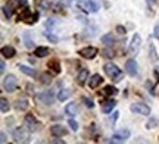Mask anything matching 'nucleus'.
<instances>
[{"instance_id":"1","label":"nucleus","mask_w":159,"mask_h":144,"mask_svg":"<svg viewBox=\"0 0 159 144\" xmlns=\"http://www.w3.org/2000/svg\"><path fill=\"white\" fill-rule=\"evenodd\" d=\"M105 74L109 78H112L115 81H121V71L118 66H115L114 63H106L105 65Z\"/></svg>"},{"instance_id":"2","label":"nucleus","mask_w":159,"mask_h":144,"mask_svg":"<svg viewBox=\"0 0 159 144\" xmlns=\"http://www.w3.org/2000/svg\"><path fill=\"white\" fill-rule=\"evenodd\" d=\"M16 87H18V80L15 75L9 74L3 78V88H5L6 91H13Z\"/></svg>"},{"instance_id":"3","label":"nucleus","mask_w":159,"mask_h":144,"mask_svg":"<svg viewBox=\"0 0 159 144\" xmlns=\"http://www.w3.org/2000/svg\"><path fill=\"white\" fill-rule=\"evenodd\" d=\"M24 125H25V128H27L28 131H31V133H35V131L39 129V127H40L39 121H37L33 115L25 116V119H24Z\"/></svg>"},{"instance_id":"4","label":"nucleus","mask_w":159,"mask_h":144,"mask_svg":"<svg viewBox=\"0 0 159 144\" xmlns=\"http://www.w3.org/2000/svg\"><path fill=\"white\" fill-rule=\"evenodd\" d=\"M130 109L131 112H134L137 115H149L150 113V107L144 103H133Z\"/></svg>"},{"instance_id":"5","label":"nucleus","mask_w":159,"mask_h":144,"mask_svg":"<svg viewBox=\"0 0 159 144\" xmlns=\"http://www.w3.org/2000/svg\"><path fill=\"white\" fill-rule=\"evenodd\" d=\"M78 6L85 12H97V5L93 3L91 0H78Z\"/></svg>"},{"instance_id":"6","label":"nucleus","mask_w":159,"mask_h":144,"mask_svg":"<svg viewBox=\"0 0 159 144\" xmlns=\"http://www.w3.org/2000/svg\"><path fill=\"white\" fill-rule=\"evenodd\" d=\"M125 71L128 72V75L131 76H136L137 72H139V66H137V62L134 59H128L127 62H125Z\"/></svg>"},{"instance_id":"7","label":"nucleus","mask_w":159,"mask_h":144,"mask_svg":"<svg viewBox=\"0 0 159 144\" xmlns=\"http://www.w3.org/2000/svg\"><path fill=\"white\" fill-rule=\"evenodd\" d=\"M13 138H15L16 143H24V141L28 140V133H27L24 128H16V129L13 131Z\"/></svg>"},{"instance_id":"8","label":"nucleus","mask_w":159,"mask_h":144,"mask_svg":"<svg viewBox=\"0 0 159 144\" xmlns=\"http://www.w3.org/2000/svg\"><path fill=\"white\" fill-rule=\"evenodd\" d=\"M140 44H142V38L139 34H134L133 35V40H131V44H130V52L133 55H137L139 50H140Z\"/></svg>"},{"instance_id":"9","label":"nucleus","mask_w":159,"mask_h":144,"mask_svg":"<svg viewBox=\"0 0 159 144\" xmlns=\"http://www.w3.org/2000/svg\"><path fill=\"white\" fill-rule=\"evenodd\" d=\"M37 100H39V103H44L47 106H50L53 103V96L49 91H43V93H40V94H37Z\"/></svg>"},{"instance_id":"10","label":"nucleus","mask_w":159,"mask_h":144,"mask_svg":"<svg viewBox=\"0 0 159 144\" xmlns=\"http://www.w3.org/2000/svg\"><path fill=\"white\" fill-rule=\"evenodd\" d=\"M78 53L80 56H83L85 59H93L97 55V49H94V47H85V49H81Z\"/></svg>"},{"instance_id":"11","label":"nucleus","mask_w":159,"mask_h":144,"mask_svg":"<svg viewBox=\"0 0 159 144\" xmlns=\"http://www.w3.org/2000/svg\"><path fill=\"white\" fill-rule=\"evenodd\" d=\"M130 137V131L128 129H124V131H121L118 134H114V137H112V141H116V143H122L125 140Z\"/></svg>"},{"instance_id":"12","label":"nucleus","mask_w":159,"mask_h":144,"mask_svg":"<svg viewBox=\"0 0 159 144\" xmlns=\"http://www.w3.org/2000/svg\"><path fill=\"white\" fill-rule=\"evenodd\" d=\"M50 131L55 137H62V135L66 134V128L62 127V125H53V127L50 128Z\"/></svg>"},{"instance_id":"13","label":"nucleus","mask_w":159,"mask_h":144,"mask_svg":"<svg viewBox=\"0 0 159 144\" xmlns=\"http://www.w3.org/2000/svg\"><path fill=\"white\" fill-rule=\"evenodd\" d=\"M65 112H66V115H69V116H75L78 113V106H77V103H68L66 107H65Z\"/></svg>"},{"instance_id":"14","label":"nucleus","mask_w":159,"mask_h":144,"mask_svg":"<svg viewBox=\"0 0 159 144\" xmlns=\"http://www.w3.org/2000/svg\"><path fill=\"white\" fill-rule=\"evenodd\" d=\"M115 106H116V102H115V100H106L105 103H102V110L105 113H109Z\"/></svg>"},{"instance_id":"15","label":"nucleus","mask_w":159,"mask_h":144,"mask_svg":"<svg viewBox=\"0 0 159 144\" xmlns=\"http://www.w3.org/2000/svg\"><path fill=\"white\" fill-rule=\"evenodd\" d=\"M149 59L152 62H158V53L155 49V44H152V43H149Z\"/></svg>"},{"instance_id":"16","label":"nucleus","mask_w":159,"mask_h":144,"mask_svg":"<svg viewBox=\"0 0 159 144\" xmlns=\"http://www.w3.org/2000/svg\"><path fill=\"white\" fill-rule=\"evenodd\" d=\"M2 55L5 56V58H13L15 56V49L13 47H11V46H5L3 49H2Z\"/></svg>"},{"instance_id":"17","label":"nucleus","mask_w":159,"mask_h":144,"mask_svg":"<svg viewBox=\"0 0 159 144\" xmlns=\"http://www.w3.org/2000/svg\"><path fill=\"white\" fill-rule=\"evenodd\" d=\"M102 82V76L100 75H97V74H94L93 76L90 78V81H89V84H90V88H96L99 84Z\"/></svg>"},{"instance_id":"18","label":"nucleus","mask_w":159,"mask_h":144,"mask_svg":"<svg viewBox=\"0 0 159 144\" xmlns=\"http://www.w3.org/2000/svg\"><path fill=\"white\" fill-rule=\"evenodd\" d=\"M87 78H89V71H87V69H81V72H80L78 76H77V81H78L80 85H83L85 81H87Z\"/></svg>"},{"instance_id":"19","label":"nucleus","mask_w":159,"mask_h":144,"mask_svg":"<svg viewBox=\"0 0 159 144\" xmlns=\"http://www.w3.org/2000/svg\"><path fill=\"white\" fill-rule=\"evenodd\" d=\"M16 109L18 110H27L28 109V102L25 100V98H19V100H16Z\"/></svg>"},{"instance_id":"20","label":"nucleus","mask_w":159,"mask_h":144,"mask_svg":"<svg viewBox=\"0 0 159 144\" xmlns=\"http://www.w3.org/2000/svg\"><path fill=\"white\" fill-rule=\"evenodd\" d=\"M34 53L37 58H44V56L49 55V49H47V47H37Z\"/></svg>"},{"instance_id":"21","label":"nucleus","mask_w":159,"mask_h":144,"mask_svg":"<svg viewBox=\"0 0 159 144\" xmlns=\"http://www.w3.org/2000/svg\"><path fill=\"white\" fill-rule=\"evenodd\" d=\"M34 3H35V6H37V7L43 9V11H46V9H49V7H50L49 0H34Z\"/></svg>"},{"instance_id":"22","label":"nucleus","mask_w":159,"mask_h":144,"mask_svg":"<svg viewBox=\"0 0 159 144\" xmlns=\"http://www.w3.org/2000/svg\"><path fill=\"white\" fill-rule=\"evenodd\" d=\"M18 68H19L21 71H22L24 74L30 75V76H35V71L33 69V68H28V66H25V65H19Z\"/></svg>"},{"instance_id":"23","label":"nucleus","mask_w":159,"mask_h":144,"mask_svg":"<svg viewBox=\"0 0 159 144\" xmlns=\"http://www.w3.org/2000/svg\"><path fill=\"white\" fill-rule=\"evenodd\" d=\"M49 66H50L52 71H55V74H59V72H61V66H59V62H57V60H50V62H49Z\"/></svg>"},{"instance_id":"24","label":"nucleus","mask_w":159,"mask_h":144,"mask_svg":"<svg viewBox=\"0 0 159 144\" xmlns=\"http://www.w3.org/2000/svg\"><path fill=\"white\" fill-rule=\"evenodd\" d=\"M102 43L108 44V46L114 44V35H112V34H105V35L102 37Z\"/></svg>"},{"instance_id":"25","label":"nucleus","mask_w":159,"mask_h":144,"mask_svg":"<svg viewBox=\"0 0 159 144\" xmlns=\"http://www.w3.org/2000/svg\"><path fill=\"white\" fill-rule=\"evenodd\" d=\"M103 91H105V94H106V96H115V94H116V88H115V87H112V85H108V87H105V90H103Z\"/></svg>"},{"instance_id":"26","label":"nucleus","mask_w":159,"mask_h":144,"mask_svg":"<svg viewBox=\"0 0 159 144\" xmlns=\"http://www.w3.org/2000/svg\"><path fill=\"white\" fill-rule=\"evenodd\" d=\"M0 106H2V112H3V113H6L7 110L11 109V106H9V103H7V100L3 98V97H2V100H0Z\"/></svg>"},{"instance_id":"27","label":"nucleus","mask_w":159,"mask_h":144,"mask_svg":"<svg viewBox=\"0 0 159 144\" xmlns=\"http://www.w3.org/2000/svg\"><path fill=\"white\" fill-rule=\"evenodd\" d=\"M68 97H69V91H68V90H61V91H59V96H57V98H59L61 102H65V100H66Z\"/></svg>"},{"instance_id":"28","label":"nucleus","mask_w":159,"mask_h":144,"mask_svg":"<svg viewBox=\"0 0 159 144\" xmlns=\"http://www.w3.org/2000/svg\"><path fill=\"white\" fill-rule=\"evenodd\" d=\"M40 81H41L43 84H50V82H52V75L50 74H43Z\"/></svg>"},{"instance_id":"29","label":"nucleus","mask_w":159,"mask_h":144,"mask_svg":"<svg viewBox=\"0 0 159 144\" xmlns=\"http://www.w3.org/2000/svg\"><path fill=\"white\" fill-rule=\"evenodd\" d=\"M3 13H5V16L9 19V18L12 16V7L9 5L7 6H3Z\"/></svg>"},{"instance_id":"30","label":"nucleus","mask_w":159,"mask_h":144,"mask_svg":"<svg viewBox=\"0 0 159 144\" xmlns=\"http://www.w3.org/2000/svg\"><path fill=\"white\" fill-rule=\"evenodd\" d=\"M156 125H158V121H156L155 118H150V119L148 121V124H146V128H148V129L149 128H155Z\"/></svg>"},{"instance_id":"31","label":"nucleus","mask_w":159,"mask_h":144,"mask_svg":"<svg viewBox=\"0 0 159 144\" xmlns=\"http://www.w3.org/2000/svg\"><path fill=\"white\" fill-rule=\"evenodd\" d=\"M24 38H25V43H27L25 46L28 47V49H33V47H34V43H33V40H30V38H28V34L24 35Z\"/></svg>"},{"instance_id":"32","label":"nucleus","mask_w":159,"mask_h":144,"mask_svg":"<svg viewBox=\"0 0 159 144\" xmlns=\"http://www.w3.org/2000/svg\"><path fill=\"white\" fill-rule=\"evenodd\" d=\"M102 55L105 56V58H114V52H112V50H109V49H106V50H103Z\"/></svg>"},{"instance_id":"33","label":"nucleus","mask_w":159,"mask_h":144,"mask_svg":"<svg viewBox=\"0 0 159 144\" xmlns=\"http://www.w3.org/2000/svg\"><path fill=\"white\" fill-rule=\"evenodd\" d=\"M69 127H71L72 131H77V129H78V124H77L74 119H69Z\"/></svg>"},{"instance_id":"34","label":"nucleus","mask_w":159,"mask_h":144,"mask_svg":"<svg viewBox=\"0 0 159 144\" xmlns=\"http://www.w3.org/2000/svg\"><path fill=\"white\" fill-rule=\"evenodd\" d=\"M83 102H84L85 103V106H87V107H93V106H94V103H93V102H91L90 98H87V97H83Z\"/></svg>"},{"instance_id":"35","label":"nucleus","mask_w":159,"mask_h":144,"mask_svg":"<svg viewBox=\"0 0 159 144\" xmlns=\"http://www.w3.org/2000/svg\"><path fill=\"white\" fill-rule=\"evenodd\" d=\"M9 6H11V7H16V6H19V0H9Z\"/></svg>"},{"instance_id":"36","label":"nucleus","mask_w":159,"mask_h":144,"mask_svg":"<svg viewBox=\"0 0 159 144\" xmlns=\"http://www.w3.org/2000/svg\"><path fill=\"white\" fill-rule=\"evenodd\" d=\"M153 37H155V38H158V40H159V24H156V27H155Z\"/></svg>"},{"instance_id":"37","label":"nucleus","mask_w":159,"mask_h":144,"mask_svg":"<svg viewBox=\"0 0 159 144\" xmlns=\"http://www.w3.org/2000/svg\"><path fill=\"white\" fill-rule=\"evenodd\" d=\"M118 115H119L118 112H114V115L111 116V119H109V121L112 122V124H115V122H116V119H118Z\"/></svg>"},{"instance_id":"38","label":"nucleus","mask_w":159,"mask_h":144,"mask_svg":"<svg viewBox=\"0 0 159 144\" xmlns=\"http://www.w3.org/2000/svg\"><path fill=\"white\" fill-rule=\"evenodd\" d=\"M47 38H49L52 43H56V41H57V37H56V35H52V34H49V33H47Z\"/></svg>"},{"instance_id":"39","label":"nucleus","mask_w":159,"mask_h":144,"mask_svg":"<svg viewBox=\"0 0 159 144\" xmlns=\"http://www.w3.org/2000/svg\"><path fill=\"white\" fill-rule=\"evenodd\" d=\"M116 31H118L121 35L125 34V28H124V27H121V25H118V27H116Z\"/></svg>"},{"instance_id":"40","label":"nucleus","mask_w":159,"mask_h":144,"mask_svg":"<svg viewBox=\"0 0 159 144\" xmlns=\"http://www.w3.org/2000/svg\"><path fill=\"white\" fill-rule=\"evenodd\" d=\"M53 24H55V21H53V19H47L46 27H47V28H52V27H53Z\"/></svg>"},{"instance_id":"41","label":"nucleus","mask_w":159,"mask_h":144,"mask_svg":"<svg viewBox=\"0 0 159 144\" xmlns=\"http://www.w3.org/2000/svg\"><path fill=\"white\" fill-rule=\"evenodd\" d=\"M0 137H2V140H0V141H2V144H5L6 143V135H5V133L0 134Z\"/></svg>"},{"instance_id":"42","label":"nucleus","mask_w":159,"mask_h":144,"mask_svg":"<svg viewBox=\"0 0 159 144\" xmlns=\"http://www.w3.org/2000/svg\"><path fill=\"white\" fill-rule=\"evenodd\" d=\"M5 68H6V65H5V62L2 60V62H0V71H2V72H5Z\"/></svg>"},{"instance_id":"43","label":"nucleus","mask_w":159,"mask_h":144,"mask_svg":"<svg viewBox=\"0 0 159 144\" xmlns=\"http://www.w3.org/2000/svg\"><path fill=\"white\" fill-rule=\"evenodd\" d=\"M52 143H57V144H63L62 140H59V138H55V140H52Z\"/></svg>"},{"instance_id":"44","label":"nucleus","mask_w":159,"mask_h":144,"mask_svg":"<svg viewBox=\"0 0 159 144\" xmlns=\"http://www.w3.org/2000/svg\"><path fill=\"white\" fill-rule=\"evenodd\" d=\"M148 2V5H155L156 3V0H146Z\"/></svg>"}]
</instances>
